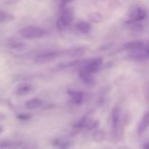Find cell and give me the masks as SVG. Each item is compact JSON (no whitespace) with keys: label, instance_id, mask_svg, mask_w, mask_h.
I'll return each mask as SVG.
<instances>
[{"label":"cell","instance_id":"obj_20","mask_svg":"<svg viewBox=\"0 0 149 149\" xmlns=\"http://www.w3.org/2000/svg\"><path fill=\"white\" fill-rule=\"evenodd\" d=\"M89 19L93 23H100L103 20V16L98 13H93L89 15Z\"/></svg>","mask_w":149,"mask_h":149},{"label":"cell","instance_id":"obj_21","mask_svg":"<svg viewBox=\"0 0 149 149\" xmlns=\"http://www.w3.org/2000/svg\"><path fill=\"white\" fill-rule=\"evenodd\" d=\"M99 125H100V123H99L98 121H91L86 129L89 130H93L97 128Z\"/></svg>","mask_w":149,"mask_h":149},{"label":"cell","instance_id":"obj_1","mask_svg":"<svg viewBox=\"0 0 149 149\" xmlns=\"http://www.w3.org/2000/svg\"><path fill=\"white\" fill-rule=\"evenodd\" d=\"M122 112L120 108L115 106L111 111V125H112V139L115 142L119 141L122 135Z\"/></svg>","mask_w":149,"mask_h":149},{"label":"cell","instance_id":"obj_19","mask_svg":"<svg viewBox=\"0 0 149 149\" xmlns=\"http://www.w3.org/2000/svg\"><path fill=\"white\" fill-rule=\"evenodd\" d=\"M13 18H14V17H13V15L10 14L7 12L3 11V10H1V12H0V19H1V23L10 21Z\"/></svg>","mask_w":149,"mask_h":149},{"label":"cell","instance_id":"obj_8","mask_svg":"<svg viewBox=\"0 0 149 149\" xmlns=\"http://www.w3.org/2000/svg\"><path fill=\"white\" fill-rule=\"evenodd\" d=\"M68 94L71 96V100L74 104L79 105L83 103L84 99V93L82 91L79 90H70Z\"/></svg>","mask_w":149,"mask_h":149},{"label":"cell","instance_id":"obj_6","mask_svg":"<svg viewBox=\"0 0 149 149\" xmlns=\"http://www.w3.org/2000/svg\"><path fill=\"white\" fill-rule=\"evenodd\" d=\"M103 60L102 58H97L95 59L91 60L90 61H87L85 64L83 71L87 73V74H92L93 73H95L98 71L100 67L103 64Z\"/></svg>","mask_w":149,"mask_h":149},{"label":"cell","instance_id":"obj_12","mask_svg":"<svg viewBox=\"0 0 149 149\" xmlns=\"http://www.w3.org/2000/svg\"><path fill=\"white\" fill-rule=\"evenodd\" d=\"M144 47V44L141 41H131L127 42L124 45L123 47L125 49H130V50H138L141 49Z\"/></svg>","mask_w":149,"mask_h":149},{"label":"cell","instance_id":"obj_7","mask_svg":"<svg viewBox=\"0 0 149 149\" xmlns=\"http://www.w3.org/2000/svg\"><path fill=\"white\" fill-rule=\"evenodd\" d=\"M87 52V48L84 46H77L72 47L69 49H66L64 51V52H62V54L68 55L71 58H78L80 57H82Z\"/></svg>","mask_w":149,"mask_h":149},{"label":"cell","instance_id":"obj_17","mask_svg":"<svg viewBox=\"0 0 149 149\" xmlns=\"http://www.w3.org/2000/svg\"><path fill=\"white\" fill-rule=\"evenodd\" d=\"M20 145V142L14 141H10V140H6V141H2L1 143V148H13L19 146Z\"/></svg>","mask_w":149,"mask_h":149},{"label":"cell","instance_id":"obj_13","mask_svg":"<svg viewBox=\"0 0 149 149\" xmlns=\"http://www.w3.org/2000/svg\"><path fill=\"white\" fill-rule=\"evenodd\" d=\"M42 104V101L41 99L38 98V97H33V98L26 101L25 106L29 110H33V109H36L40 107Z\"/></svg>","mask_w":149,"mask_h":149},{"label":"cell","instance_id":"obj_5","mask_svg":"<svg viewBox=\"0 0 149 149\" xmlns=\"http://www.w3.org/2000/svg\"><path fill=\"white\" fill-rule=\"evenodd\" d=\"M146 16V11L142 7H135L130 12L129 15L128 23H134L143 20Z\"/></svg>","mask_w":149,"mask_h":149},{"label":"cell","instance_id":"obj_9","mask_svg":"<svg viewBox=\"0 0 149 149\" xmlns=\"http://www.w3.org/2000/svg\"><path fill=\"white\" fill-rule=\"evenodd\" d=\"M33 90V87L31 84H27V83H22L16 87L15 93L17 95H26L30 93Z\"/></svg>","mask_w":149,"mask_h":149},{"label":"cell","instance_id":"obj_11","mask_svg":"<svg viewBox=\"0 0 149 149\" xmlns=\"http://www.w3.org/2000/svg\"><path fill=\"white\" fill-rule=\"evenodd\" d=\"M91 119H90V116L89 113H87V115L83 116L80 120H79L77 123L74 125V130H82L84 128H87V127L88 126V125L90 124V122H91Z\"/></svg>","mask_w":149,"mask_h":149},{"label":"cell","instance_id":"obj_22","mask_svg":"<svg viewBox=\"0 0 149 149\" xmlns=\"http://www.w3.org/2000/svg\"><path fill=\"white\" fill-rule=\"evenodd\" d=\"M17 117L19 118L20 119H21V120H23V121H26V120H28V119L30 118V116L29 115H26V114H21V115H19Z\"/></svg>","mask_w":149,"mask_h":149},{"label":"cell","instance_id":"obj_4","mask_svg":"<svg viewBox=\"0 0 149 149\" xmlns=\"http://www.w3.org/2000/svg\"><path fill=\"white\" fill-rule=\"evenodd\" d=\"M61 54L62 52L59 51H47L36 55L34 61L37 63H45L56 59V58H58Z\"/></svg>","mask_w":149,"mask_h":149},{"label":"cell","instance_id":"obj_10","mask_svg":"<svg viewBox=\"0 0 149 149\" xmlns=\"http://www.w3.org/2000/svg\"><path fill=\"white\" fill-rule=\"evenodd\" d=\"M149 126V111L146 113L145 114L143 115V116L142 117L141 120L140 121L139 124H138V129H137V131H138V133L139 135H141V134L143 133L146 130H147V128Z\"/></svg>","mask_w":149,"mask_h":149},{"label":"cell","instance_id":"obj_16","mask_svg":"<svg viewBox=\"0 0 149 149\" xmlns=\"http://www.w3.org/2000/svg\"><path fill=\"white\" fill-rule=\"evenodd\" d=\"M93 140L96 142H102L106 139V134L103 130H97L94 131L92 135Z\"/></svg>","mask_w":149,"mask_h":149},{"label":"cell","instance_id":"obj_2","mask_svg":"<svg viewBox=\"0 0 149 149\" xmlns=\"http://www.w3.org/2000/svg\"><path fill=\"white\" fill-rule=\"evenodd\" d=\"M67 3H63L61 6V15L58 19L56 23L57 29L58 30H63L71 26L74 20V13L73 10L69 6L66 5Z\"/></svg>","mask_w":149,"mask_h":149},{"label":"cell","instance_id":"obj_23","mask_svg":"<svg viewBox=\"0 0 149 149\" xmlns=\"http://www.w3.org/2000/svg\"><path fill=\"white\" fill-rule=\"evenodd\" d=\"M143 149H149V142L146 143L145 145L143 146Z\"/></svg>","mask_w":149,"mask_h":149},{"label":"cell","instance_id":"obj_3","mask_svg":"<svg viewBox=\"0 0 149 149\" xmlns=\"http://www.w3.org/2000/svg\"><path fill=\"white\" fill-rule=\"evenodd\" d=\"M20 36L26 39H35L42 38L46 34L45 29L37 26H27L20 31Z\"/></svg>","mask_w":149,"mask_h":149},{"label":"cell","instance_id":"obj_15","mask_svg":"<svg viewBox=\"0 0 149 149\" xmlns=\"http://www.w3.org/2000/svg\"><path fill=\"white\" fill-rule=\"evenodd\" d=\"M6 46L13 49H23L25 47V44L20 41L15 39H10L6 41Z\"/></svg>","mask_w":149,"mask_h":149},{"label":"cell","instance_id":"obj_18","mask_svg":"<svg viewBox=\"0 0 149 149\" xmlns=\"http://www.w3.org/2000/svg\"><path fill=\"white\" fill-rule=\"evenodd\" d=\"M85 61H83V60H80V59H77L74 60V61H71V62H68V63H65L61 64L59 65L60 68H71V67L74 66H77V65H80L81 63H82L83 62H84Z\"/></svg>","mask_w":149,"mask_h":149},{"label":"cell","instance_id":"obj_14","mask_svg":"<svg viewBox=\"0 0 149 149\" xmlns=\"http://www.w3.org/2000/svg\"><path fill=\"white\" fill-rule=\"evenodd\" d=\"M75 27L79 31L83 33H88L91 30V25L87 21H79L75 24Z\"/></svg>","mask_w":149,"mask_h":149}]
</instances>
